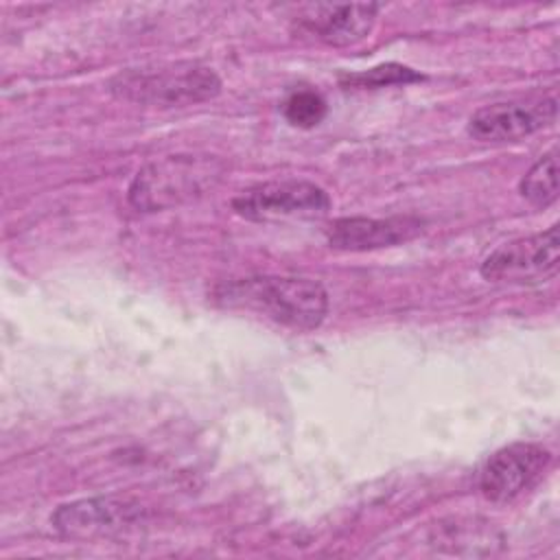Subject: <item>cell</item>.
<instances>
[{
  "label": "cell",
  "instance_id": "1",
  "mask_svg": "<svg viewBox=\"0 0 560 560\" xmlns=\"http://www.w3.org/2000/svg\"><path fill=\"white\" fill-rule=\"evenodd\" d=\"M210 300L228 311L265 317L278 326L306 332L322 326L328 315V293L311 278L245 276L219 282Z\"/></svg>",
  "mask_w": 560,
  "mask_h": 560
},
{
  "label": "cell",
  "instance_id": "2",
  "mask_svg": "<svg viewBox=\"0 0 560 560\" xmlns=\"http://www.w3.org/2000/svg\"><path fill=\"white\" fill-rule=\"evenodd\" d=\"M225 164L214 155L175 153L144 164L127 188L138 212L179 208L208 195L223 177Z\"/></svg>",
  "mask_w": 560,
  "mask_h": 560
},
{
  "label": "cell",
  "instance_id": "3",
  "mask_svg": "<svg viewBox=\"0 0 560 560\" xmlns=\"http://www.w3.org/2000/svg\"><path fill=\"white\" fill-rule=\"evenodd\" d=\"M107 88L118 101L171 109L214 98L221 92V79L199 61H173L125 68L109 79Z\"/></svg>",
  "mask_w": 560,
  "mask_h": 560
},
{
  "label": "cell",
  "instance_id": "4",
  "mask_svg": "<svg viewBox=\"0 0 560 560\" xmlns=\"http://www.w3.org/2000/svg\"><path fill=\"white\" fill-rule=\"evenodd\" d=\"M560 236L558 225L545 232L512 238L492 249L479 265L481 278L503 284H538L558 273Z\"/></svg>",
  "mask_w": 560,
  "mask_h": 560
},
{
  "label": "cell",
  "instance_id": "5",
  "mask_svg": "<svg viewBox=\"0 0 560 560\" xmlns=\"http://www.w3.org/2000/svg\"><path fill=\"white\" fill-rule=\"evenodd\" d=\"M232 208L260 223L289 219H317L330 210L328 192L306 179H273L256 184L232 199Z\"/></svg>",
  "mask_w": 560,
  "mask_h": 560
},
{
  "label": "cell",
  "instance_id": "6",
  "mask_svg": "<svg viewBox=\"0 0 560 560\" xmlns=\"http://www.w3.org/2000/svg\"><path fill=\"white\" fill-rule=\"evenodd\" d=\"M558 116L553 94L499 101L479 107L466 125V131L479 142H516L549 125Z\"/></svg>",
  "mask_w": 560,
  "mask_h": 560
},
{
  "label": "cell",
  "instance_id": "7",
  "mask_svg": "<svg viewBox=\"0 0 560 560\" xmlns=\"http://www.w3.org/2000/svg\"><path fill=\"white\" fill-rule=\"evenodd\" d=\"M551 464V451L536 442H514L494 451L481 472L479 490L492 503H510L534 488Z\"/></svg>",
  "mask_w": 560,
  "mask_h": 560
},
{
  "label": "cell",
  "instance_id": "8",
  "mask_svg": "<svg viewBox=\"0 0 560 560\" xmlns=\"http://www.w3.org/2000/svg\"><path fill=\"white\" fill-rule=\"evenodd\" d=\"M144 510L129 499L96 497L63 503L52 514V527L72 540L107 538L133 529Z\"/></svg>",
  "mask_w": 560,
  "mask_h": 560
},
{
  "label": "cell",
  "instance_id": "9",
  "mask_svg": "<svg viewBox=\"0 0 560 560\" xmlns=\"http://www.w3.org/2000/svg\"><path fill=\"white\" fill-rule=\"evenodd\" d=\"M381 4H308L295 18L300 33L328 46H352L363 42L378 18Z\"/></svg>",
  "mask_w": 560,
  "mask_h": 560
},
{
  "label": "cell",
  "instance_id": "10",
  "mask_svg": "<svg viewBox=\"0 0 560 560\" xmlns=\"http://www.w3.org/2000/svg\"><path fill=\"white\" fill-rule=\"evenodd\" d=\"M424 221L411 214L370 219V217H343L328 225V245L341 252H370L407 243L422 234Z\"/></svg>",
  "mask_w": 560,
  "mask_h": 560
},
{
  "label": "cell",
  "instance_id": "11",
  "mask_svg": "<svg viewBox=\"0 0 560 560\" xmlns=\"http://www.w3.org/2000/svg\"><path fill=\"white\" fill-rule=\"evenodd\" d=\"M558 149L540 155L518 184L521 197L534 208H547L558 199Z\"/></svg>",
  "mask_w": 560,
  "mask_h": 560
},
{
  "label": "cell",
  "instance_id": "12",
  "mask_svg": "<svg viewBox=\"0 0 560 560\" xmlns=\"http://www.w3.org/2000/svg\"><path fill=\"white\" fill-rule=\"evenodd\" d=\"M424 77L420 72H416L409 66L402 63H381L374 66L365 72L359 74H346L341 77V83L348 88H361V90H376V88H387V85H407L413 81H422Z\"/></svg>",
  "mask_w": 560,
  "mask_h": 560
},
{
  "label": "cell",
  "instance_id": "13",
  "mask_svg": "<svg viewBox=\"0 0 560 560\" xmlns=\"http://www.w3.org/2000/svg\"><path fill=\"white\" fill-rule=\"evenodd\" d=\"M282 114L293 127L311 129L326 118L328 105L326 98L315 90H293L282 103Z\"/></svg>",
  "mask_w": 560,
  "mask_h": 560
}]
</instances>
